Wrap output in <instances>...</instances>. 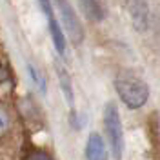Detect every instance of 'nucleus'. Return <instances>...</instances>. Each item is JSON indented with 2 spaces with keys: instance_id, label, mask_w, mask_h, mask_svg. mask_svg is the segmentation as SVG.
Instances as JSON below:
<instances>
[{
  "instance_id": "f257e3e1",
  "label": "nucleus",
  "mask_w": 160,
  "mask_h": 160,
  "mask_svg": "<svg viewBox=\"0 0 160 160\" xmlns=\"http://www.w3.org/2000/svg\"><path fill=\"white\" fill-rule=\"evenodd\" d=\"M115 89L120 100L129 109H140L149 98V88L144 80L133 73H122L115 78Z\"/></svg>"
},
{
  "instance_id": "f03ea898",
  "label": "nucleus",
  "mask_w": 160,
  "mask_h": 160,
  "mask_svg": "<svg viewBox=\"0 0 160 160\" xmlns=\"http://www.w3.org/2000/svg\"><path fill=\"white\" fill-rule=\"evenodd\" d=\"M104 126L108 131V138L111 144V151L115 160H122V151H124V131H122V122L117 106L109 102L104 108Z\"/></svg>"
},
{
  "instance_id": "7ed1b4c3",
  "label": "nucleus",
  "mask_w": 160,
  "mask_h": 160,
  "mask_svg": "<svg viewBox=\"0 0 160 160\" xmlns=\"http://www.w3.org/2000/svg\"><path fill=\"white\" fill-rule=\"evenodd\" d=\"M55 4L60 11V17H62V28L66 29L71 42L73 44H82L84 28L80 24L78 17H77V11L73 9V6L69 4V0H55Z\"/></svg>"
},
{
  "instance_id": "20e7f679",
  "label": "nucleus",
  "mask_w": 160,
  "mask_h": 160,
  "mask_svg": "<svg viewBox=\"0 0 160 160\" xmlns=\"http://www.w3.org/2000/svg\"><path fill=\"white\" fill-rule=\"evenodd\" d=\"M128 13L133 22V28L138 31H144L149 26V8L146 0H126Z\"/></svg>"
},
{
  "instance_id": "39448f33",
  "label": "nucleus",
  "mask_w": 160,
  "mask_h": 160,
  "mask_svg": "<svg viewBox=\"0 0 160 160\" xmlns=\"http://www.w3.org/2000/svg\"><path fill=\"white\" fill-rule=\"evenodd\" d=\"M80 9L86 15V18L93 22H102L108 17V4L106 0H78Z\"/></svg>"
},
{
  "instance_id": "423d86ee",
  "label": "nucleus",
  "mask_w": 160,
  "mask_h": 160,
  "mask_svg": "<svg viewBox=\"0 0 160 160\" xmlns=\"http://www.w3.org/2000/svg\"><path fill=\"white\" fill-rule=\"evenodd\" d=\"M86 158L88 160H108V153L104 148V140L98 133H91L86 142Z\"/></svg>"
},
{
  "instance_id": "0eeeda50",
  "label": "nucleus",
  "mask_w": 160,
  "mask_h": 160,
  "mask_svg": "<svg viewBox=\"0 0 160 160\" xmlns=\"http://www.w3.org/2000/svg\"><path fill=\"white\" fill-rule=\"evenodd\" d=\"M49 20V33L51 38H53V44H55V49L58 51L60 57H66L68 55V46H66V37L62 33V26L58 24V20L55 17H51Z\"/></svg>"
},
{
  "instance_id": "6e6552de",
  "label": "nucleus",
  "mask_w": 160,
  "mask_h": 160,
  "mask_svg": "<svg viewBox=\"0 0 160 160\" xmlns=\"http://www.w3.org/2000/svg\"><path fill=\"white\" fill-rule=\"evenodd\" d=\"M55 69H57V77H58V82H60V88L64 91L66 98L69 104H73V86H71V78H69V73L66 71L64 66L60 64H55Z\"/></svg>"
},
{
  "instance_id": "1a4fd4ad",
  "label": "nucleus",
  "mask_w": 160,
  "mask_h": 160,
  "mask_svg": "<svg viewBox=\"0 0 160 160\" xmlns=\"http://www.w3.org/2000/svg\"><path fill=\"white\" fill-rule=\"evenodd\" d=\"M28 73H29L31 80H33V84H35V86L40 89V93H46V82H44V77L38 73V69H37L35 66L28 64Z\"/></svg>"
},
{
  "instance_id": "9d476101",
  "label": "nucleus",
  "mask_w": 160,
  "mask_h": 160,
  "mask_svg": "<svg viewBox=\"0 0 160 160\" xmlns=\"http://www.w3.org/2000/svg\"><path fill=\"white\" fill-rule=\"evenodd\" d=\"M24 160H53V158H51L48 153H44V151H40V149H31L24 157Z\"/></svg>"
},
{
  "instance_id": "9b49d317",
  "label": "nucleus",
  "mask_w": 160,
  "mask_h": 160,
  "mask_svg": "<svg viewBox=\"0 0 160 160\" xmlns=\"http://www.w3.org/2000/svg\"><path fill=\"white\" fill-rule=\"evenodd\" d=\"M9 129V115L4 108H0V135H4Z\"/></svg>"
},
{
  "instance_id": "f8f14e48",
  "label": "nucleus",
  "mask_w": 160,
  "mask_h": 160,
  "mask_svg": "<svg viewBox=\"0 0 160 160\" xmlns=\"http://www.w3.org/2000/svg\"><path fill=\"white\" fill-rule=\"evenodd\" d=\"M40 8L44 11V15H46V18H51V17H55V11H53V4H51V0H38Z\"/></svg>"
}]
</instances>
